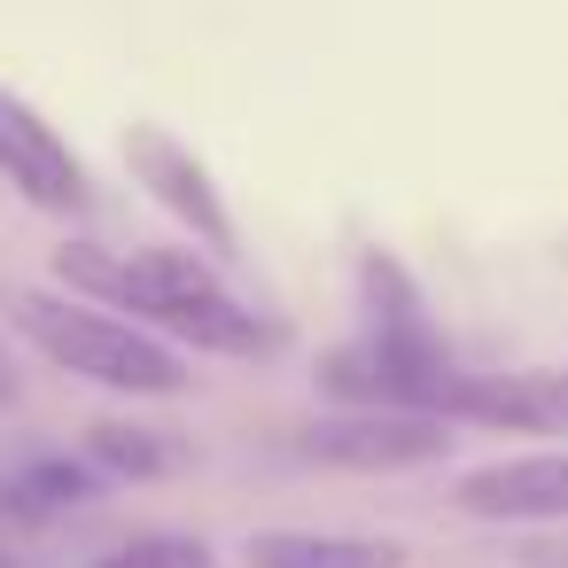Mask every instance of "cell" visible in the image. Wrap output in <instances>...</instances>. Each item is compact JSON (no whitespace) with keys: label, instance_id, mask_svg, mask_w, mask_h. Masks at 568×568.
I'll return each instance as SVG.
<instances>
[{"label":"cell","instance_id":"obj_1","mask_svg":"<svg viewBox=\"0 0 568 568\" xmlns=\"http://www.w3.org/2000/svg\"><path fill=\"white\" fill-rule=\"evenodd\" d=\"M55 281L79 304H125L133 327H149L156 343H195L211 358H273L288 343L281 320H265L257 304H242L203 250H133V257H102L94 242L55 250Z\"/></svg>","mask_w":568,"mask_h":568},{"label":"cell","instance_id":"obj_2","mask_svg":"<svg viewBox=\"0 0 568 568\" xmlns=\"http://www.w3.org/2000/svg\"><path fill=\"white\" fill-rule=\"evenodd\" d=\"M9 320H17V335H24L48 366H63V374H79V382H94V389H118V397H180V389L195 382L172 343H156V335L133 327L125 312L79 304V296H63V288H17V296H9Z\"/></svg>","mask_w":568,"mask_h":568},{"label":"cell","instance_id":"obj_3","mask_svg":"<svg viewBox=\"0 0 568 568\" xmlns=\"http://www.w3.org/2000/svg\"><path fill=\"white\" fill-rule=\"evenodd\" d=\"M459 374L467 366L452 358V343L436 327H405V335L358 327L351 343H335L312 366V382L335 397V413H428V420Z\"/></svg>","mask_w":568,"mask_h":568},{"label":"cell","instance_id":"obj_4","mask_svg":"<svg viewBox=\"0 0 568 568\" xmlns=\"http://www.w3.org/2000/svg\"><path fill=\"white\" fill-rule=\"evenodd\" d=\"M118 149H125V172L141 180V195H149L180 234H195L203 257H242V234H234V211H226L219 180H211V164H203L180 133H164L156 118H133Z\"/></svg>","mask_w":568,"mask_h":568},{"label":"cell","instance_id":"obj_5","mask_svg":"<svg viewBox=\"0 0 568 568\" xmlns=\"http://www.w3.org/2000/svg\"><path fill=\"white\" fill-rule=\"evenodd\" d=\"M288 452L312 467H343V475H405L452 452V428L428 413H327L288 428Z\"/></svg>","mask_w":568,"mask_h":568},{"label":"cell","instance_id":"obj_6","mask_svg":"<svg viewBox=\"0 0 568 568\" xmlns=\"http://www.w3.org/2000/svg\"><path fill=\"white\" fill-rule=\"evenodd\" d=\"M0 180H9L32 211H48V219H79V211L94 203L79 149H71L24 94H9V87H0Z\"/></svg>","mask_w":568,"mask_h":568},{"label":"cell","instance_id":"obj_7","mask_svg":"<svg viewBox=\"0 0 568 568\" xmlns=\"http://www.w3.org/2000/svg\"><path fill=\"white\" fill-rule=\"evenodd\" d=\"M436 420L467 428H506V436H568V366H498V374H459L436 405Z\"/></svg>","mask_w":568,"mask_h":568},{"label":"cell","instance_id":"obj_8","mask_svg":"<svg viewBox=\"0 0 568 568\" xmlns=\"http://www.w3.org/2000/svg\"><path fill=\"white\" fill-rule=\"evenodd\" d=\"M452 506L467 521H568V452H521L467 467L452 483Z\"/></svg>","mask_w":568,"mask_h":568},{"label":"cell","instance_id":"obj_9","mask_svg":"<svg viewBox=\"0 0 568 568\" xmlns=\"http://www.w3.org/2000/svg\"><path fill=\"white\" fill-rule=\"evenodd\" d=\"M242 560L250 568H405V545L358 537V529H250Z\"/></svg>","mask_w":568,"mask_h":568},{"label":"cell","instance_id":"obj_10","mask_svg":"<svg viewBox=\"0 0 568 568\" xmlns=\"http://www.w3.org/2000/svg\"><path fill=\"white\" fill-rule=\"evenodd\" d=\"M94 498H102V475L87 459H71V452H40L24 467H9V483H0V506L17 521H63V514H79Z\"/></svg>","mask_w":568,"mask_h":568},{"label":"cell","instance_id":"obj_11","mask_svg":"<svg viewBox=\"0 0 568 568\" xmlns=\"http://www.w3.org/2000/svg\"><path fill=\"white\" fill-rule=\"evenodd\" d=\"M87 467L110 475V483H156V475L187 467V444L172 428H149V420H94L87 428Z\"/></svg>","mask_w":568,"mask_h":568},{"label":"cell","instance_id":"obj_12","mask_svg":"<svg viewBox=\"0 0 568 568\" xmlns=\"http://www.w3.org/2000/svg\"><path fill=\"white\" fill-rule=\"evenodd\" d=\"M358 296H366V327H389V335L428 327L420 288H413V281H405V265H397V257H382V250H366V257H358Z\"/></svg>","mask_w":568,"mask_h":568},{"label":"cell","instance_id":"obj_13","mask_svg":"<svg viewBox=\"0 0 568 568\" xmlns=\"http://www.w3.org/2000/svg\"><path fill=\"white\" fill-rule=\"evenodd\" d=\"M94 568H219V552L203 537H187V529H141V537L110 545Z\"/></svg>","mask_w":568,"mask_h":568},{"label":"cell","instance_id":"obj_14","mask_svg":"<svg viewBox=\"0 0 568 568\" xmlns=\"http://www.w3.org/2000/svg\"><path fill=\"white\" fill-rule=\"evenodd\" d=\"M521 568H568V545H521Z\"/></svg>","mask_w":568,"mask_h":568},{"label":"cell","instance_id":"obj_15","mask_svg":"<svg viewBox=\"0 0 568 568\" xmlns=\"http://www.w3.org/2000/svg\"><path fill=\"white\" fill-rule=\"evenodd\" d=\"M17 397V382H9V358H0V405H9Z\"/></svg>","mask_w":568,"mask_h":568},{"label":"cell","instance_id":"obj_16","mask_svg":"<svg viewBox=\"0 0 568 568\" xmlns=\"http://www.w3.org/2000/svg\"><path fill=\"white\" fill-rule=\"evenodd\" d=\"M0 568H17V552H9V545H0Z\"/></svg>","mask_w":568,"mask_h":568}]
</instances>
